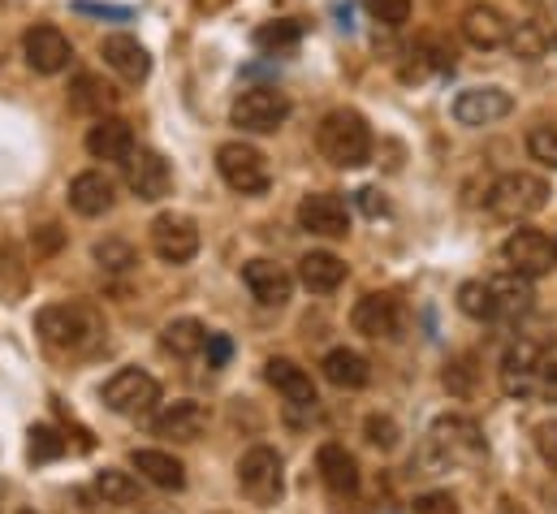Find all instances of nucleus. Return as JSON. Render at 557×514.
Wrapping results in <instances>:
<instances>
[{
  "instance_id": "obj_1",
  "label": "nucleus",
  "mask_w": 557,
  "mask_h": 514,
  "mask_svg": "<svg viewBox=\"0 0 557 514\" xmlns=\"http://www.w3.org/2000/svg\"><path fill=\"white\" fill-rule=\"evenodd\" d=\"M35 333L57 351H87V346L100 342L104 320L87 303H52L35 316Z\"/></svg>"
},
{
  "instance_id": "obj_2",
  "label": "nucleus",
  "mask_w": 557,
  "mask_h": 514,
  "mask_svg": "<svg viewBox=\"0 0 557 514\" xmlns=\"http://www.w3.org/2000/svg\"><path fill=\"white\" fill-rule=\"evenodd\" d=\"M315 147L329 164L337 169H359L372 160V130L355 109H333L320 130H315Z\"/></svg>"
},
{
  "instance_id": "obj_3",
  "label": "nucleus",
  "mask_w": 557,
  "mask_h": 514,
  "mask_svg": "<svg viewBox=\"0 0 557 514\" xmlns=\"http://www.w3.org/2000/svg\"><path fill=\"white\" fill-rule=\"evenodd\" d=\"M545 204H549V182L536 178V173H523V169L497 178L493 191H488V208H493L497 217H506V221L536 217Z\"/></svg>"
},
{
  "instance_id": "obj_4",
  "label": "nucleus",
  "mask_w": 557,
  "mask_h": 514,
  "mask_svg": "<svg viewBox=\"0 0 557 514\" xmlns=\"http://www.w3.org/2000/svg\"><path fill=\"white\" fill-rule=\"evenodd\" d=\"M484 454V437L471 419L462 415H441L428 432V458L436 467H458V463H471Z\"/></svg>"
},
{
  "instance_id": "obj_5",
  "label": "nucleus",
  "mask_w": 557,
  "mask_h": 514,
  "mask_svg": "<svg viewBox=\"0 0 557 514\" xmlns=\"http://www.w3.org/2000/svg\"><path fill=\"white\" fill-rule=\"evenodd\" d=\"M216 169H221L225 186L238 191V195H264L269 182H273V169H269L264 151L251 147V143H225L216 151Z\"/></svg>"
},
{
  "instance_id": "obj_6",
  "label": "nucleus",
  "mask_w": 557,
  "mask_h": 514,
  "mask_svg": "<svg viewBox=\"0 0 557 514\" xmlns=\"http://www.w3.org/2000/svg\"><path fill=\"white\" fill-rule=\"evenodd\" d=\"M230 118H234V126L251 130V134H273L289 118V100L277 87H247V91H238Z\"/></svg>"
},
{
  "instance_id": "obj_7",
  "label": "nucleus",
  "mask_w": 557,
  "mask_h": 514,
  "mask_svg": "<svg viewBox=\"0 0 557 514\" xmlns=\"http://www.w3.org/2000/svg\"><path fill=\"white\" fill-rule=\"evenodd\" d=\"M238 485H243V493H247L256 506H277L281 489H285L277 450H269V445L247 450L243 463H238Z\"/></svg>"
},
{
  "instance_id": "obj_8",
  "label": "nucleus",
  "mask_w": 557,
  "mask_h": 514,
  "mask_svg": "<svg viewBox=\"0 0 557 514\" xmlns=\"http://www.w3.org/2000/svg\"><path fill=\"white\" fill-rule=\"evenodd\" d=\"M156 402H160V386L143 368H122L104 386V406L113 415H147Z\"/></svg>"
},
{
  "instance_id": "obj_9",
  "label": "nucleus",
  "mask_w": 557,
  "mask_h": 514,
  "mask_svg": "<svg viewBox=\"0 0 557 514\" xmlns=\"http://www.w3.org/2000/svg\"><path fill=\"white\" fill-rule=\"evenodd\" d=\"M151 252L164 264H190L199 256V225L182 212H160L151 221Z\"/></svg>"
},
{
  "instance_id": "obj_10",
  "label": "nucleus",
  "mask_w": 557,
  "mask_h": 514,
  "mask_svg": "<svg viewBox=\"0 0 557 514\" xmlns=\"http://www.w3.org/2000/svg\"><path fill=\"white\" fill-rule=\"evenodd\" d=\"M22 57H26V65L35 74H61L74 61V44L57 26H30L22 35Z\"/></svg>"
},
{
  "instance_id": "obj_11",
  "label": "nucleus",
  "mask_w": 557,
  "mask_h": 514,
  "mask_svg": "<svg viewBox=\"0 0 557 514\" xmlns=\"http://www.w3.org/2000/svg\"><path fill=\"white\" fill-rule=\"evenodd\" d=\"M510 109H515V100L506 87H467L454 100V122L458 126H493V122L510 118Z\"/></svg>"
},
{
  "instance_id": "obj_12",
  "label": "nucleus",
  "mask_w": 557,
  "mask_h": 514,
  "mask_svg": "<svg viewBox=\"0 0 557 514\" xmlns=\"http://www.w3.org/2000/svg\"><path fill=\"white\" fill-rule=\"evenodd\" d=\"M502 256L506 264L515 268V272H523V277H545V272H554V238L549 234H541V230H515L510 238H506V247H502Z\"/></svg>"
},
{
  "instance_id": "obj_13",
  "label": "nucleus",
  "mask_w": 557,
  "mask_h": 514,
  "mask_svg": "<svg viewBox=\"0 0 557 514\" xmlns=\"http://www.w3.org/2000/svg\"><path fill=\"white\" fill-rule=\"evenodd\" d=\"M126 186H131L139 199L156 204V199L169 195V186H173V169H169V160H164L160 151L139 147V151L126 156Z\"/></svg>"
},
{
  "instance_id": "obj_14",
  "label": "nucleus",
  "mask_w": 557,
  "mask_h": 514,
  "mask_svg": "<svg viewBox=\"0 0 557 514\" xmlns=\"http://www.w3.org/2000/svg\"><path fill=\"white\" fill-rule=\"evenodd\" d=\"M350 325L363 333V338H385V342H394L398 333H403V307H398V298H389V294H363L359 303H355V311H350Z\"/></svg>"
},
{
  "instance_id": "obj_15",
  "label": "nucleus",
  "mask_w": 557,
  "mask_h": 514,
  "mask_svg": "<svg viewBox=\"0 0 557 514\" xmlns=\"http://www.w3.org/2000/svg\"><path fill=\"white\" fill-rule=\"evenodd\" d=\"M298 225L307 234H320V238H346V230H350L346 199H337V195H307L298 204Z\"/></svg>"
},
{
  "instance_id": "obj_16",
  "label": "nucleus",
  "mask_w": 557,
  "mask_h": 514,
  "mask_svg": "<svg viewBox=\"0 0 557 514\" xmlns=\"http://www.w3.org/2000/svg\"><path fill=\"white\" fill-rule=\"evenodd\" d=\"M243 281H247L251 298L264 303V307H285L289 303V290H294V277L281 268L277 259H251V264H243Z\"/></svg>"
},
{
  "instance_id": "obj_17",
  "label": "nucleus",
  "mask_w": 557,
  "mask_h": 514,
  "mask_svg": "<svg viewBox=\"0 0 557 514\" xmlns=\"http://www.w3.org/2000/svg\"><path fill=\"white\" fill-rule=\"evenodd\" d=\"M113 199H117V186H113V178L100 173V169H87V173H78V178L70 182V208H74L78 217H104V212L113 208Z\"/></svg>"
},
{
  "instance_id": "obj_18",
  "label": "nucleus",
  "mask_w": 557,
  "mask_h": 514,
  "mask_svg": "<svg viewBox=\"0 0 557 514\" xmlns=\"http://www.w3.org/2000/svg\"><path fill=\"white\" fill-rule=\"evenodd\" d=\"M462 39L471 48H502V44H510V22L497 4H471L462 13Z\"/></svg>"
},
{
  "instance_id": "obj_19",
  "label": "nucleus",
  "mask_w": 557,
  "mask_h": 514,
  "mask_svg": "<svg viewBox=\"0 0 557 514\" xmlns=\"http://www.w3.org/2000/svg\"><path fill=\"white\" fill-rule=\"evenodd\" d=\"M100 57H104V65H109L113 74H122L126 83H143V78L151 74V57H147V48H143L135 35H109V39L100 44Z\"/></svg>"
},
{
  "instance_id": "obj_20",
  "label": "nucleus",
  "mask_w": 557,
  "mask_h": 514,
  "mask_svg": "<svg viewBox=\"0 0 557 514\" xmlns=\"http://www.w3.org/2000/svg\"><path fill=\"white\" fill-rule=\"evenodd\" d=\"M87 151L96 160H126L135 151V130L126 118L104 113V118H96V126L87 130Z\"/></svg>"
},
{
  "instance_id": "obj_21",
  "label": "nucleus",
  "mask_w": 557,
  "mask_h": 514,
  "mask_svg": "<svg viewBox=\"0 0 557 514\" xmlns=\"http://www.w3.org/2000/svg\"><path fill=\"white\" fill-rule=\"evenodd\" d=\"M488 290H493V307H497L502 320H519V316H528L532 303H536L532 277H523V272H515V268L502 272V277H493Z\"/></svg>"
},
{
  "instance_id": "obj_22",
  "label": "nucleus",
  "mask_w": 557,
  "mask_h": 514,
  "mask_svg": "<svg viewBox=\"0 0 557 514\" xmlns=\"http://www.w3.org/2000/svg\"><path fill=\"white\" fill-rule=\"evenodd\" d=\"M320 480H324V489L333 498H355L359 493V463H355V454L333 445V441L320 445Z\"/></svg>"
},
{
  "instance_id": "obj_23",
  "label": "nucleus",
  "mask_w": 557,
  "mask_h": 514,
  "mask_svg": "<svg viewBox=\"0 0 557 514\" xmlns=\"http://www.w3.org/2000/svg\"><path fill=\"white\" fill-rule=\"evenodd\" d=\"M203 424H208V411L199 406V402H190V397H182V402H169L160 415H156V437H169V441H195L199 432H203Z\"/></svg>"
},
{
  "instance_id": "obj_24",
  "label": "nucleus",
  "mask_w": 557,
  "mask_h": 514,
  "mask_svg": "<svg viewBox=\"0 0 557 514\" xmlns=\"http://www.w3.org/2000/svg\"><path fill=\"white\" fill-rule=\"evenodd\" d=\"M131 463H135V472H139L143 480L156 485V489H169V493L186 489V467L173 454H164V450H135Z\"/></svg>"
},
{
  "instance_id": "obj_25",
  "label": "nucleus",
  "mask_w": 557,
  "mask_h": 514,
  "mask_svg": "<svg viewBox=\"0 0 557 514\" xmlns=\"http://www.w3.org/2000/svg\"><path fill=\"white\" fill-rule=\"evenodd\" d=\"M298 281L311 294H333L346 281V264L333 256V252H307V256L298 259Z\"/></svg>"
},
{
  "instance_id": "obj_26",
  "label": "nucleus",
  "mask_w": 557,
  "mask_h": 514,
  "mask_svg": "<svg viewBox=\"0 0 557 514\" xmlns=\"http://www.w3.org/2000/svg\"><path fill=\"white\" fill-rule=\"evenodd\" d=\"M264 377H269V386L277 389V393L289 397V406H315V386H311V377L294 359H269Z\"/></svg>"
},
{
  "instance_id": "obj_27",
  "label": "nucleus",
  "mask_w": 557,
  "mask_h": 514,
  "mask_svg": "<svg viewBox=\"0 0 557 514\" xmlns=\"http://www.w3.org/2000/svg\"><path fill=\"white\" fill-rule=\"evenodd\" d=\"M324 381L337 389H363L372 381V368H368V359L359 355V351H346V346H337V351H329L324 355Z\"/></svg>"
},
{
  "instance_id": "obj_28",
  "label": "nucleus",
  "mask_w": 557,
  "mask_h": 514,
  "mask_svg": "<svg viewBox=\"0 0 557 514\" xmlns=\"http://www.w3.org/2000/svg\"><path fill=\"white\" fill-rule=\"evenodd\" d=\"M70 105H74L78 113L104 118V113L117 105V91H113L104 78H96V74H78V78L70 83Z\"/></svg>"
},
{
  "instance_id": "obj_29",
  "label": "nucleus",
  "mask_w": 557,
  "mask_h": 514,
  "mask_svg": "<svg viewBox=\"0 0 557 514\" xmlns=\"http://www.w3.org/2000/svg\"><path fill=\"white\" fill-rule=\"evenodd\" d=\"M160 346L169 351V355H177V359H195V355H203V346H208V329L199 325V320H173V325H164V333H160Z\"/></svg>"
},
{
  "instance_id": "obj_30",
  "label": "nucleus",
  "mask_w": 557,
  "mask_h": 514,
  "mask_svg": "<svg viewBox=\"0 0 557 514\" xmlns=\"http://www.w3.org/2000/svg\"><path fill=\"white\" fill-rule=\"evenodd\" d=\"M96 493L104 498V506H135L139 502V485L117 467H104L96 476Z\"/></svg>"
},
{
  "instance_id": "obj_31",
  "label": "nucleus",
  "mask_w": 557,
  "mask_h": 514,
  "mask_svg": "<svg viewBox=\"0 0 557 514\" xmlns=\"http://www.w3.org/2000/svg\"><path fill=\"white\" fill-rule=\"evenodd\" d=\"M298 39H302V26H298L294 17L264 22V26L256 30V48H260V52H273V57H277V52H289Z\"/></svg>"
},
{
  "instance_id": "obj_32",
  "label": "nucleus",
  "mask_w": 557,
  "mask_h": 514,
  "mask_svg": "<svg viewBox=\"0 0 557 514\" xmlns=\"http://www.w3.org/2000/svg\"><path fill=\"white\" fill-rule=\"evenodd\" d=\"M458 311L471 316V320H497L488 281H462V285H458Z\"/></svg>"
},
{
  "instance_id": "obj_33",
  "label": "nucleus",
  "mask_w": 557,
  "mask_h": 514,
  "mask_svg": "<svg viewBox=\"0 0 557 514\" xmlns=\"http://www.w3.org/2000/svg\"><path fill=\"white\" fill-rule=\"evenodd\" d=\"M528 151H532V160H536V164L557 169V126L541 122V126L528 130Z\"/></svg>"
},
{
  "instance_id": "obj_34",
  "label": "nucleus",
  "mask_w": 557,
  "mask_h": 514,
  "mask_svg": "<svg viewBox=\"0 0 557 514\" xmlns=\"http://www.w3.org/2000/svg\"><path fill=\"white\" fill-rule=\"evenodd\" d=\"M96 264L109 268V272H126V268H135L139 259H135V247H131V243L104 238V243H96Z\"/></svg>"
},
{
  "instance_id": "obj_35",
  "label": "nucleus",
  "mask_w": 557,
  "mask_h": 514,
  "mask_svg": "<svg viewBox=\"0 0 557 514\" xmlns=\"http://www.w3.org/2000/svg\"><path fill=\"white\" fill-rule=\"evenodd\" d=\"M363 4L381 26H403L411 17V0H363Z\"/></svg>"
},
{
  "instance_id": "obj_36",
  "label": "nucleus",
  "mask_w": 557,
  "mask_h": 514,
  "mask_svg": "<svg viewBox=\"0 0 557 514\" xmlns=\"http://www.w3.org/2000/svg\"><path fill=\"white\" fill-rule=\"evenodd\" d=\"M363 432H368V441H372L376 450H394V445H398V424H394L389 415H368Z\"/></svg>"
},
{
  "instance_id": "obj_37",
  "label": "nucleus",
  "mask_w": 557,
  "mask_h": 514,
  "mask_svg": "<svg viewBox=\"0 0 557 514\" xmlns=\"http://www.w3.org/2000/svg\"><path fill=\"white\" fill-rule=\"evenodd\" d=\"M61 450H65V441H61L52 428H35V432H30V458H35V463H48V458H57Z\"/></svg>"
},
{
  "instance_id": "obj_38",
  "label": "nucleus",
  "mask_w": 557,
  "mask_h": 514,
  "mask_svg": "<svg viewBox=\"0 0 557 514\" xmlns=\"http://www.w3.org/2000/svg\"><path fill=\"white\" fill-rule=\"evenodd\" d=\"M445 386H449V393H458V397H471V389H475V368H471V359H458L454 368H445Z\"/></svg>"
},
{
  "instance_id": "obj_39",
  "label": "nucleus",
  "mask_w": 557,
  "mask_h": 514,
  "mask_svg": "<svg viewBox=\"0 0 557 514\" xmlns=\"http://www.w3.org/2000/svg\"><path fill=\"white\" fill-rule=\"evenodd\" d=\"M0 272H9L13 277V298L22 294V285H26V268H22V256H17V247L13 243H4V252H0Z\"/></svg>"
},
{
  "instance_id": "obj_40",
  "label": "nucleus",
  "mask_w": 557,
  "mask_h": 514,
  "mask_svg": "<svg viewBox=\"0 0 557 514\" xmlns=\"http://www.w3.org/2000/svg\"><path fill=\"white\" fill-rule=\"evenodd\" d=\"M416 514H458L454 493H423L416 498Z\"/></svg>"
},
{
  "instance_id": "obj_41",
  "label": "nucleus",
  "mask_w": 557,
  "mask_h": 514,
  "mask_svg": "<svg viewBox=\"0 0 557 514\" xmlns=\"http://www.w3.org/2000/svg\"><path fill=\"white\" fill-rule=\"evenodd\" d=\"M536 450H541V458H545L549 467H557V419L536 428Z\"/></svg>"
},
{
  "instance_id": "obj_42",
  "label": "nucleus",
  "mask_w": 557,
  "mask_h": 514,
  "mask_svg": "<svg viewBox=\"0 0 557 514\" xmlns=\"http://www.w3.org/2000/svg\"><path fill=\"white\" fill-rule=\"evenodd\" d=\"M359 208H363L368 217H385V212H389L385 195H381V191H372V186H368V191H359Z\"/></svg>"
},
{
  "instance_id": "obj_43",
  "label": "nucleus",
  "mask_w": 557,
  "mask_h": 514,
  "mask_svg": "<svg viewBox=\"0 0 557 514\" xmlns=\"http://www.w3.org/2000/svg\"><path fill=\"white\" fill-rule=\"evenodd\" d=\"M74 9H78V13H96V17H131V9H117V4H91V0H78Z\"/></svg>"
},
{
  "instance_id": "obj_44",
  "label": "nucleus",
  "mask_w": 557,
  "mask_h": 514,
  "mask_svg": "<svg viewBox=\"0 0 557 514\" xmlns=\"http://www.w3.org/2000/svg\"><path fill=\"white\" fill-rule=\"evenodd\" d=\"M57 247H61L57 225H39V256H48V252H57Z\"/></svg>"
},
{
  "instance_id": "obj_45",
  "label": "nucleus",
  "mask_w": 557,
  "mask_h": 514,
  "mask_svg": "<svg viewBox=\"0 0 557 514\" xmlns=\"http://www.w3.org/2000/svg\"><path fill=\"white\" fill-rule=\"evenodd\" d=\"M203 351H212V364H225V359H230V342H225V338H212V333H208V346H203Z\"/></svg>"
},
{
  "instance_id": "obj_46",
  "label": "nucleus",
  "mask_w": 557,
  "mask_h": 514,
  "mask_svg": "<svg viewBox=\"0 0 557 514\" xmlns=\"http://www.w3.org/2000/svg\"><path fill=\"white\" fill-rule=\"evenodd\" d=\"M497 514H528V511H523L519 502H510V498H502V502H497Z\"/></svg>"
},
{
  "instance_id": "obj_47",
  "label": "nucleus",
  "mask_w": 557,
  "mask_h": 514,
  "mask_svg": "<svg viewBox=\"0 0 557 514\" xmlns=\"http://www.w3.org/2000/svg\"><path fill=\"white\" fill-rule=\"evenodd\" d=\"M545 389H549V397H554V402H557V377H554V381H549V386H545Z\"/></svg>"
},
{
  "instance_id": "obj_48",
  "label": "nucleus",
  "mask_w": 557,
  "mask_h": 514,
  "mask_svg": "<svg viewBox=\"0 0 557 514\" xmlns=\"http://www.w3.org/2000/svg\"><path fill=\"white\" fill-rule=\"evenodd\" d=\"M17 514H35V511H17Z\"/></svg>"
},
{
  "instance_id": "obj_49",
  "label": "nucleus",
  "mask_w": 557,
  "mask_h": 514,
  "mask_svg": "<svg viewBox=\"0 0 557 514\" xmlns=\"http://www.w3.org/2000/svg\"><path fill=\"white\" fill-rule=\"evenodd\" d=\"M0 498H4V485H0Z\"/></svg>"
},
{
  "instance_id": "obj_50",
  "label": "nucleus",
  "mask_w": 557,
  "mask_h": 514,
  "mask_svg": "<svg viewBox=\"0 0 557 514\" xmlns=\"http://www.w3.org/2000/svg\"><path fill=\"white\" fill-rule=\"evenodd\" d=\"M554 259H557V243H554Z\"/></svg>"
},
{
  "instance_id": "obj_51",
  "label": "nucleus",
  "mask_w": 557,
  "mask_h": 514,
  "mask_svg": "<svg viewBox=\"0 0 557 514\" xmlns=\"http://www.w3.org/2000/svg\"><path fill=\"white\" fill-rule=\"evenodd\" d=\"M554 48H557V39H554Z\"/></svg>"
}]
</instances>
